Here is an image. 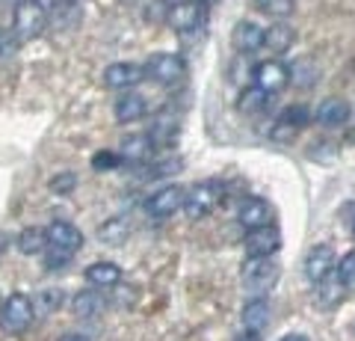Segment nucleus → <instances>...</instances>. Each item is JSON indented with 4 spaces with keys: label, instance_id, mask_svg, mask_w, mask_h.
Wrapping results in <instances>:
<instances>
[{
    "label": "nucleus",
    "instance_id": "f257e3e1",
    "mask_svg": "<svg viewBox=\"0 0 355 341\" xmlns=\"http://www.w3.org/2000/svg\"><path fill=\"white\" fill-rule=\"evenodd\" d=\"M44 238H48V247H44V267L48 270H62L86 244L83 232L69 219H53L44 228Z\"/></svg>",
    "mask_w": 355,
    "mask_h": 341
},
{
    "label": "nucleus",
    "instance_id": "f03ea898",
    "mask_svg": "<svg viewBox=\"0 0 355 341\" xmlns=\"http://www.w3.org/2000/svg\"><path fill=\"white\" fill-rule=\"evenodd\" d=\"M222 196H225V187H222V181H216V178L196 181L193 187H187L181 211L187 214V219L198 223V219H207L210 214L216 211L219 202H222Z\"/></svg>",
    "mask_w": 355,
    "mask_h": 341
},
{
    "label": "nucleus",
    "instance_id": "7ed1b4c3",
    "mask_svg": "<svg viewBox=\"0 0 355 341\" xmlns=\"http://www.w3.org/2000/svg\"><path fill=\"white\" fill-rule=\"evenodd\" d=\"M44 27H48V13L39 0H21L12 13V36L24 45V42L39 39Z\"/></svg>",
    "mask_w": 355,
    "mask_h": 341
},
{
    "label": "nucleus",
    "instance_id": "20e7f679",
    "mask_svg": "<svg viewBox=\"0 0 355 341\" xmlns=\"http://www.w3.org/2000/svg\"><path fill=\"white\" fill-rule=\"evenodd\" d=\"M142 72H146V81H154L160 86H172L187 78V60L175 51H157L142 65Z\"/></svg>",
    "mask_w": 355,
    "mask_h": 341
},
{
    "label": "nucleus",
    "instance_id": "39448f33",
    "mask_svg": "<svg viewBox=\"0 0 355 341\" xmlns=\"http://www.w3.org/2000/svg\"><path fill=\"white\" fill-rule=\"evenodd\" d=\"M279 273H282V267L275 264V258H246V264H243V270H240V282H243V288H246V294L263 297L279 282Z\"/></svg>",
    "mask_w": 355,
    "mask_h": 341
},
{
    "label": "nucleus",
    "instance_id": "423d86ee",
    "mask_svg": "<svg viewBox=\"0 0 355 341\" xmlns=\"http://www.w3.org/2000/svg\"><path fill=\"white\" fill-rule=\"evenodd\" d=\"M33 317H36V312H33V300L27 294H9L0 306V329L6 335L27 333L33 326Z\"/></svg>",
    "mask_w": 355,
    "mask_h": 341
},
{
    "label": "nucleus",
    "instance_id": "0eeeda50",
    "mask_svg": "<svg viewBox=\"0 0 355 341\" xmlns=\"http://www.w3.org/2000/svg\"><path fill=\"white\" fill-rule=\"evenodd\" d=\"M207 18V3L205 0H181V3H172L166 9V24L175 33H190L198 30Z\"/></svg>",
    "mask_w": 355,
    "mask_h": 341
},
{
    "label": "nucleus",
    "instance_id": "6e6552de",
    "mask_svg": "<svg viewBox=\"0 0 355 341\" xmlns=\"http://www.w3.org/2000/svg\"><path fill=\"white\" fill-rule=\"evenodd\" d=\"M243 249L246 258H272L282 249V232L279 226H261V228H249L243 235Z\"/></svg>",
    "mask_w": 355,
    "mask_h": 341
},
{
    "label": "nucleus",
    "instance_id": "1a4fd4ad",
    "mask_svg": "<svg viewBox=\"0 0 355 341\" xmlns=\"http://www.w3.org/2000/svg\"><path fill=\"white\" fill-rule=\"evenodd\" d=\"M252 78H254V86H258V90L275 95V92H282L284 86H291V65L279 57H270V60L254 65Z\"/></svg>",
    "mask_w": 355,
    "mask_h": 341
},
{
    "label": "nucleus",
    "instance_id": "9d476101",
    "mask_svg": "<svg viewBox=\"0 0 355 341\" xmlns=\"http://www.w3.org/2000/svg\"><path fill=\"white\" fill-rule=\"evenodd\" d=\"M184 193L187 187L181 184H166L160 190H154L146 202V211L154 217V219H169L172 214H178L184 208Z\"/></svg>",
    "mask_w": 355,
    "mask_h": 341
},
{
    "label": "nucleus",
    "instance_id": "9b49d317",
    "mask_svg": "<svg viewBox=\"0 0 355 341\" xmlns=\"http://www.w3.org/2000/svg\"><path fill=\"white\" fill-rule=\"evenodd\" d=\"M335 264H338V256H335V247L331 244H317L308 249V256L302 261V270H305V279L308 282H323L326 276L335 273Z\"/></svg>",
    "mask_w": 355,
    "mask_h": 341
},
{
    "label": "nucleus",
    "instance_id": "f8f14e48",
    "mask_svg": "<svg viewBox=\"0 0 355 341\" xmlns=\"http://www.w3.org/2000/svg\"><path fill=\"white\" fill-rule=\"evenodd\" d=\"M237 219H240V226L246 228H261V226H272L275 223V208L261 199V196H246V199L240 202L237 208Z\"/></svg>",
    "mask_w": 355,
    "mask_h": 341
},
{
    "label": "nucleus",
    "instance_id": "ddd939ff",
    "mask_svg": "<svg viewBox=\"0 0 355 341\" xmlns=\"http://www.w3.org/2000/svg\"><path fill=\"white\" fill-rule=\"evenodd\" d=\"M104 86L107 90H133L139 81H146V72L137 63H110L104 69Z\"/></svg>",
    "mask_w": 355,
    "mask_h": 341
},
{
    "label": "nucleus",
    "instance_id": "4468645a",
    "mask_svg": "<svg viewBox=\"0 0 355 341\" xmlns=\"http://www.w3.org/2000/svg\"><path fill=\"white\" fill-rule=\"evenodd\" d=\"M154 149H157V142L151 140V134H130L121 140V146L116 151H119L121 163L137 167V163H148L154 158Z\"/></svg>",
    "mask_w": 355,
    "mask_h": 341
},
{
    "label": "nucleus",
    "instance_id": "2eb2a0df",
    "mask_svg": "<svg viewBox=\"0 0 355 341\" xmlns=\"http://www.w3.org/2000/svg\"><path fill=\"white\" fill-rule=\"evenodd\" d=\"M308 122H311L308 107H305V104H291V107H284V110H282V116H279V119H275L272 137H275V140L293 137V134H299V131H302Z\"/></svg>",
    "mask_w": 355,
    "mask_h": 341
},
{
    "label": "nucleus",
    "instance_id": "dca6fc26",
    "mask_svg": "<svg viewBox=\"0 0 355 341\" xmlns=\"http://www.w3.org/2000/svg\"><path fill=\"white\" fill-rule=\"evenodd\" d=\"M83 21V6L80 0H57L48 9V27L53 30H74Z\"/></svg>",
    "mask_w": 355,
    "mask_h": 341
},
{
    "label": "nucleus",
    "instance_id": "f3484780",
    "mask_svg": "<svg viewBox=\"0 0 355 341\" xmlns=\"http://www.w3.org/2000/svg\"><path fill=\"white\" fill-rule=\"evenodd\" d=\"M349 116H352V107H349V101H343V98H326V101H320V107L314 110L317 125H323V128H343L349 122Z\"/></svg>",
    "mask_w": 355,
    "mask_h": 341
},
{
    "label": "nucleus",
    "instance_id": "a211bd4d",
    "mask_svg": "<svg viewBox=\"0 0 355 341\" xmlns=\"http://www.w3.org/2000/svg\"><path fill=\"white\" fill-rule=\"evenodd\" d=\"M113 113L121 125H130V122H139V119H146L148 116V98L146 95H139V92H125V95H119V101L113 107Z\"/></svg>",
    "mask_w": 355,
    "mask_h": 341
},
{
    "label": "nucleus",
    "instance_id": "6ab92c4d",
    "mask_svg": "<svg viewBox=\"0 0 355 341\" xmlns=\"http://www.w3.org/2000/svg\"><path fill=\"white\" fill-rule=\"evenodd\" d=\"M270 300L266 297H252V300L243 306V326H246V333H263L266 326H270Z\"/></svg>",
    "mask_w": 355,
    "mask_h": 341
},
{
    "label": "nucleus",
    "instance_id": "aec40b11",
    "mask_svg": "<svg viewBox=\"0 0 355 341\" xmlns=\"http://www.w3.org/2000/svg\"><path fill=\"white\" fill-rule=\"evenodd\" d=\"M231 42H234V48L240 53H254L263 48V27L254 24V21H240V24L234 27V36H231Z\"/></svg>",
    "mask_w": 355,
    "mask_h": 341
},
{
    "label": "nucleus",
    "instance_id": "412c9836",
    "mask_svg": "<svg viewBox=\"0 0 355 341\" xmlns=\"http://www.w3.org/2000/svg\"><path fill=\"white\" fill-rule=\"evenodd\" d=\"M86 282L92 288H116L121 282V267L116 261H95L86 267Z\"/></svg>",
    "mask_w": 355,
    "mask_h": 341
},
{
    "label": "nucleus",
    "instance_id": "4be33fe9",
    "mask_svg": "<svg viewBox=\"0 0 355 341\" xmlns=\"http://www.w3.org/2000/svg\"><path fill=\"white\" fill-rule=\"evenodd\" d=\"M107 309V297L101 291H77L74 300H71V312L77 317H86V321H92Z\"/></svg>",
    "mask_w": 355,
    "mask_h": 341
},
{
    "label": "nucleus",
    "instance_id": "5701e85b",
    "mask_svg": "<svg viewBox=\"0 0 355 341\" xmlns=\"http://www.w3.org/2000/svg\"><path fill=\"white\" fill-rule=\"evenodd\" d=\"M270 104H272V95L258 90V86H246L237 98V110L243 116H258L263 110H270Z\"/></svg>",
    "mask_w": 355,
    "mask_h": 341
},
{
    "label": "nucleus",
    "instance_id": "b1692460",
    "mask_svg": "<svg viewBox=\"0 0 355 341\" xmlns=\"http://www.w3.org/2000/svg\"><path fill=\"white\" fill-rule=\"evenodd\" d=\"M293 42H296V30L287 27V24H272V27L263 30V48L270 51V53H284V51H291Z\"/></svg>",
    "mask_w": 355,
    "mask_h": 341
},
{
    "label": "nucleus",
    "instance_id": "393cba45",
    "mask_svg": "<svg viewBox=\"0 0 355 341\" xmlns=\"http://www.w3.org/2000/svg\"><path fill=\"white\" fill-rule=\"evenodd\" d=\"M44 247H48V238H44V228L42 226L21 228L18 238H15V249L21 252V256H42Z\"/></svg>",
    "mask_w": 355,
    "mask_h": 341
},
{
    "label": "nucleus",
    "instance_id": "a878e982",
    "mask_svg": "<svg viewBox=\"0 0 355 341\" xmlns=\"http://www.w3.org/2000/svg\"><path fill=\"white\" fill-rule=\"evenodd\" d=\"M33 300V312L36 317H48L53 312H60L65 306V291L62 288H42L36 297H30Z\"/></svg>",
    "mask_w": 355,
    "mask_h": 341
},
{
    "label": "nucleus",
    "instance_id": "bb28decb",
    "mask_svg": "<svg viewBox=\"0 0 355 341\" xmlns=\"http://www.w3.org/2000/svg\"><path fill=\"white\" fill-rule=\"evenodd\" d=\"M343 294H347V288L340 285V279L331 273V276H326L323 282H317V303L323 306V309H331V306H338L343 300Z\"/></svg>",
    "mask_w": 355,
    "mask_h": 341
},
{
    "label": "nucleus",
    "instance_id": "cd10ccee",
    "mask_svg": "<svg viewBox=\"0 0 355 341\" xmlns=\"http://www.w3.org/2000/svg\"><path fill=\"white\" fill-rule=\"evenodd\" d=\"M128 235H130V223L125 217H113L98 228V240H101V244H110V247H119Z\"/></svg>",
    "mask_w": 355,
    "mask_h": 341
},
{
    "label": "nucleus",
    "instance_id": "c85d7f7f",
    "mask_svg": "<svg viewBox=\"0 0 355 341\" xmlns=\"http://www.w3.org/2000/svg\"><path fill=\"white\" fill-rule=\"evenodd\" d=\"M254 6L261 9L263 15H270V18H291L296 13V0H254Z\"/></svg>",
    "mask_w": 355,
    "mask_h": 341
},
{
    "label": "nucleus",
    "instance_id": "c756f323",
    "mask_svg": "<svg viewBox=\"0 0 355 341\" xmlns=\"http://www.w3.org/2000/svg\"><path fill=\"white\" fill-rule=\"evenodd\" d=\"M335 276L340 279V285L343 288H355V249H349V252H343V258L335 264Z\"/></svg>",
    "mask_w": 355,
    "mask_h": 341
},
{
    "label": "nucleus",
    "instance_id": "7c9ffc66",
    "mask_svg": "<svg viewBox=\"0 0 355 341\" xmlns=\"http://www.w3.org/2000/svg\"><path fill=\"white\" fill-rule=\"evenodd\" d=\"M116 167H121V158H119L116 149H104V151H98V155L92 158V169L95 172H110Z\"/></svg>",
    "mask_w": 355,
    "mask_h": 341
},
{
    "label": "nucleus",
    "instance_id": "2f4dec72",
    "mask_svg": "<svg viewBox=\"0 0 355 341\" xmlns=\"http://www.w3.org/2000/svg\"><path fill=\"white\" fill-rule=\"evenodd\" d=\"M51 190L53 193H60V196H65V193H71L74 187H77V175L74 172H60V175H53L51 178Z\"/></svg>",
    "mask_w": 355,
    "mask_h": 341
},
{
    "label": "nucleus",
    "instance_id": "473e14b6",
    "mask_svg": "<svg viewBox=\"0 0 355 341\" xmlns=\"http://www.w3.org/2000/svg\"><path fill=\"white\" fill-rule=\"evenodd\" d=\"M184 163L178 160V158H169V160H157L154 167L148 169V178H166V175H172V172H178Z\"/></svg>",
    "mask_w": 355,
    "mask_h": 341
},
{
    "label": "nucleus",
    "instance_id": "72a5a7b5",
    "mask_svg": "<svg viewBox=\"0 0 355 341\" xmlns=\"http://www.w3.org/2000/svg\"><path fill=\"white\" fill-rule=\"evenodd\" d=\"M21 42L12 36V30L9 33H0V57H12V53L18 51Z\"/></svg>",
    "mask_w": 355,
    "mask_h": 341
},
{
    "label": "nucleus",
    "instance_id": "f704fd0d",
    "mask_svg": "<svg viewBox=\"0 0 355 341\" xmlns=\"http://www.w3.org/2000/svg\"><path fill=\"white\" fill-rule=\"evenodd\" d=\"M57 341H92V338H89L86 333H65V335H60Z\"/></svg>",
    "mask_w": 355,
    "mask_h": 341
},
{
    "label": "nucleus",
    "instance_id": "c9c22d12",
    "mask_svg": "<svg viewBox=\"0 0 355 341\" xmlns=\"http://www.w3.org/2000/svg\"><path fill=\"white\" fill-rule=\"evenodd\" d=\"M18 3H21V0H0V9H3V13H9V9H12V13H15Z\"/></svg>",
    "mask_w": 355,
    "mask_h": 341
},
{
    "label": "nucleus",
    "instance_id": "e433bc0d",
    "mask_svg": "<svg viewBox=\"0 0 355 341\" xmlns=\"http://www.w3.org/2000/svg\"><path fill=\"white\" fill-rule=\"evenodd\" d=\"M237 341H261V333H243Z\"/></svg>",
    "mask_w": 355,
    "mask_h": 341
},
{
    "label": "nucleus",
    "instance_id": "4c0bfd02",
    "mask_svg": "<svg viewBox=\"0 0 355 341\" xmlns=\"http://www.w3.org/2000/svg\"><path fill=\"white\" fill-rule=\"evenodd\" d=\"M9 244H12V240H9L6 235H0V256H3V252L9 249Z\"/></svg>",
    "mask_w": 355,
    "mask_h": 341
},
{
    "label": "nucleus",
    "instance_id": "58836bf2",
    "mask_svg": "<svg viewBox=\"0 0 355 341\" xmlns=\"http://www.w3.org/2000/svg\"><path fill=\"white\" fill-rule=\"evenodd\" d=\"M282 341H308V338H305V335H296V333H293V335H284Z\"/></svg>",
    "mask_w": 355,
    "mask_h": 341
},
{
    "label": "nucleus",
    "instance_id": "ea45409f",
    "mask_svg": "<svg viewBox=\"0 0 355 341\" xmlns=\"http://www.w3.org/2000/svg\"><path fill=\"white\" fill-rule=\"evenodd\" d=\"M39 3H42V6H44V13H48V9H51V6H53V3H57V0H39Z\"/></svg>",
    "mask_w": 355,
    "mask_h": 341
},
{
    "label": "nucleus",
    "instance_id": "a19ab883",
    "mask_svg": "<svg viewBox=\"0 0 355 341\" xmlns=\"http://www.w3.org/2000/svg\"><path fill=\"white\" fill-rule=\"evenodd\" d=\"M349 232H352V238H355V214H352V219H349Z\"/></svg>",
    "mask_w": 355,
    "mask_h": 341
},
{
    "label": "nucleus",
    "instance_id": "79ce46f5",
    "mask_svg": "<svg viewBox=\"0 0 355 341\" xmlns=\"http://www.w3.org/2000/svg\"><path fill=\"white\" fill-rule=\"evenodd\" d=\"M205 3H214V0H205Z\"/></svg>",
    "mask_w": 355,
    "mask_h": 341
}]
</instances>
